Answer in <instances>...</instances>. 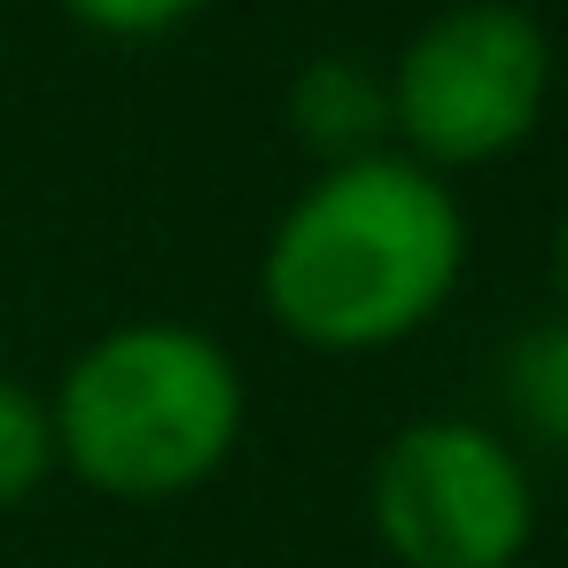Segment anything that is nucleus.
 I'll use <instances>...</instances> for the list:
<instances>
[{"label":"nucleus","mask_w":568,"mask_h":568,"mask_svg":"<svg viewBox=\"0 0 568 568\" xmlns=\"http://www.w3.org/2000/svg\"><path fill=\"white\" fill-rule=\"evenodd\" d=\"M389 149L420 172H483L514 156L552 102V40L521 0H452L397 48Z\"/></svg>","instance_id":"obj_3"},{"label":"nucleus","mask_w":568,"mask_h":568,"mask_svg":"<svg viewBox=\"0 0 568 568\" xmlns=\"http://www.w3.org/2000/svg\"><path fill=\"white\" fill-rule=\"evenodd\" d=\"M552 288H560V304H568V211H560V226H552Z\"/></svg>","instance_id":"obj_9"},{"label":"nucleus","mask_w":568,"mask_h":568,"mask_svg":"<svg viewBox=\"0 0 568 568\" xmlns=\"http://www.w3.org/2000/svg\"><path fill=\"white\" fill-rule=\"evenodd\" d=\"M467 273L459 187L382 149L312 172L257 250V296L273 327L327 358H366L420 335Z\"/></svg>","instance_id":"obj_1"},{"label":"nucleus","mask_w":568,"mask_h":568,"mask_svg":"<svg viewBox=\"0 0 568 568\" xmlns=\"http://www.w3.org/2000/svg\"><path fill=\"white\" fill-rule=\"evenodd\" d=\"M48 413L63 475L118 506H164L226 475L250 420V382L211 327L125 320L63 366Z\"/></svg>","instance_id":"obj_2"},{"label":"nucleus","mask_w":568,"mask_h":568,"mask_svg":"<svg viewBox=\"0 0 568 568\" xmlns=\"http://www.w3.org/2000/svg\"><path fill=\"white\" fill-rule=\"evenodd\" d=\"M55 475V413L32 382L0 374V514L24 506Z\"/></svg>","instance_id":"obj_7"},{"label":"nucleus","mask_w":568,"mask_h":568,"mask_svg":"<svg viewBox=\"0 0 568 568\" xmlns=\"http://www.w3.org/2000/svg\"><path fill=\"white\" fill-rule=\"evenodd\" d=\"M498 405L529 444L568 452V320H545L498 351Z\"/></svg>","instance_id":"obj_6"},{"label":"nucleus","mask_w":568,"mask_h":568,"mask_svg":"<svg viewBox=\"0 0 568 568\" xmlns=\"http://www.w3.org/2000/svg\"><path fill=\"white\" fill-rule=\"evenodd\" d=\"M288 133L320 172L382 156L389 149V79L366 55H335V48L312 55L288 79Z\"/></svg>","instance_id":"obj_5"},{"label":"nucleus","mask_w":568,"mask_h":568,"mask_svg":"<svg viewBox=\"0 0 568 568\" xmlns=\"http://www.w3.org/2000/svg\"><path fill=\"white\" fill-rule=\"evenodd\" d=\"M366 529L397 568H514L537 537V483L506 428L420 413L366 467Z\"/></svg>","instance_id":"obj_4"},{"label":"nucleus","mask_w":568,"mask_h":568,"mask_svg":"<svg viewBox=\"0 0 568 568\" xmlns=\"http://www.w3.org/2000/svg\"><path fill=\"white\" fill-rule=\"evenodd\" d=\"M63 9L102 40H164V32L195 24L211 0H63Z\"/></svg>","instance_id":"obj_8"}]
</instances>
